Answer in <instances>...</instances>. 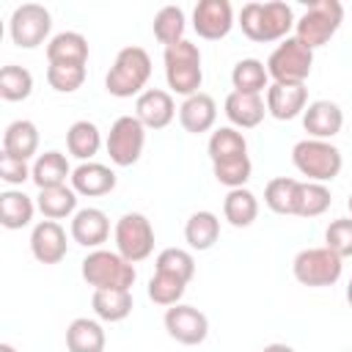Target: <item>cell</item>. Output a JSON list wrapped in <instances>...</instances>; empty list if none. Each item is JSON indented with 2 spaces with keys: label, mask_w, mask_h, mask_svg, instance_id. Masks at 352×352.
Segmentation results:
<instances>
[{
  "label": "cell",
  "mask_w": 352,
  "mask_h": 352,
  "mask_svg": "<svg viewBox=\"0 0 352 352\" xmlns=\"http://www.w3.org/2000/svg\"><path fill=\"white\" fill-rule=\"evenodd\" d=\"M297 25L289 3H245L239 11V28L250 41H283Z\"/></svg>",
  "instance_id": "6da1fadb"
},
{
  "label": "cell",
  "mask_w": 352,
  "mask_h": 352,
  "mask_svg": "<svg viewBox=\"0 0 352 352\" xmlns=\"http://www.w3.org/2000/svg\"><path fill=\"white\" fill-rule=\"evenodd\" d=\"M151 77V58L143 47H124L118 50L107 77H104V88L110 96L118 99H129V96H140L146 82Z\"/></svg>",
  "instance_id": "7a4b0ae2"
},
{
  "label": "cell",
  "mask_w": 352,
  "mask_h": 352,
  "mask_svg": "<svg viewBox=\"0 0 352 352\" xmlns=\"http://www.w3.org/2000/svg\"><path fill=\"white\" fill-rule=\"evenodd\" d=\"M80 272H82L85 283L94 286V292L96 289H126V292H132V283L138 278L132 261H126L118 250H104V248L91 250L82 258Z\"/></svg>",
  "instance_id": "3957f363"
},
{
  "label": "cell",
  "mask_w": 352,
  "mask_h": 352,
  "mask_svg": "<svg viewBox=\"0 0 352 352\" xmlns=\"http://www.w3.org/2000/svg\"><path fill=\"white\" fill-rule=\"evenodd\" d=\"M165 80H168V88L179 96H192L198 94L201 82H204V69H201V50L198 44L182 38L179 44H170L165 47Z\"/></svg>",
  "instance_id": "277c9868"
},
{
  "label": "cell",
  "mask_w": 352,
  "mask_h": 352,
  "mask_svg": "<svg viewBox=\"0 0 352 352\" xmlns=\"http://www.w3.org/2000/svg\"><path fill=\"white\" fill-rule=\"evenodd\" d=\"M292 162L294 168L308 176V182H333L338 173H341V165H344V157H341V148L333 146L330 140H316V138H305L300 143H294L292 148Z\"/></svg>",
  "instance_id": "5b68a950"
},
{
  "label": "cell",
  "mask_w": 352,
  "mask_h": 352,
  "mask_svg": "<svg viewBox=\"0 0 352 352\" xmlns=\"http://www.w3.org/2000/svg\"><path fill=\"white\" fill-rule=\"evenodd\" d=\"M344 22V6L338 0H314L294 25V38L308 50L324 47Z\"/></svg>",
  "instance_id": "8992f818"
},
{
  "label": "cell",
  "mask_w": 352,
  "mask_h": 352,
  "mask_svg": "<svg viewBox=\"0 0 352 352\" xmlns=\"http://www.w3.org/2000/svg\"><path fill=\"white\" fill-rule=\"evenodd\" d=\"M341 270H344V258L324 245L322 248H305L292 261L294 280L302 286H311V289L333 286L341 278Z\"/></svg>",
  "instance_id": "52a82bcc"
},
{
  "label": "cell",
  "mask_w": 352,
  "mask_h": 352,
  "mask_svg": "<svg viewBox=\"0 0 352 352\" xmlns=\"http://www.w3.org/2000/svg\"><path fill=\"white\" fill-rule=\"evenodd\" d=\"M314 66V50H308L300 38L289 36L283 38L272 55L267 58V72L275 82H292V85H305L308 74Z\"/></svg>",
  "instance_id": "ba28073f"
},
{
  "label": "cell",
  "mask_w": 352,
  "mask_h": 352,
  "mask_svg": "<svg viewBox=\"0 0 352 352\" xmlns=\"http://www.w3.org/2000/svg\"><path fill=\"white\" fill-rule=\"evenodd\" d=\"M113 236H116V250L126 261H132V264L148 258L151 250H154V228H151V220L146 214H140V212L121 214L118 223H116Z\"/></svg>",
  "instance_id": "9c48e42d"
},
{
  "label": "cell",
  "mask_w": 352,
  "mask_h": 352,
  "mask_svg": "<svg viewBox=\"0 0 352 352\" xmlns=\"http://www.w3.org/2000/svg\"><path fill=\"white\" fill-rule=\"evenodd\" d=\"M107 154L113 165L129 168L140 160L143 146H146V126L138 121V116H118L107 132Z\"/></svg>",
  "instance_id": "30bf717a"
},
{
  "label": "cell",
  "mask_w": 352,
  "mask_h": 352,
  "mask_svg": "<svg viewBox=\"0 0 352 352\" xmlns=\"http://www.w3.org/2000/svg\"><path fill=\"white\" fill-rule=\"evenodd\" d=\"M52 28V16L41 3H22L14 8L11 19H8V33L11 41L22 50H33L38 44L47 41Z\"/></svg>",
  "instance_id": "8fae6325"
},
{
  "label": "cell",
  "mask_w": 352,
  "mask_h": 352,
  "mask_svg": "<svg viewBox=\"0 0 352 352\" xmlns=\"http://www.w3.org/2000/svg\"><path fill=\"white\" fill-rule=\"evenodd\" d=\"M165 330L173 341L184 344V346H195L204 344L209 336V319L204 311H198L195 305H170L165 311Z\"/></svg>",
  "instance_id": "7c38bea8"
},
{
  "label": "cell",
  "mask_w": 352,
  "mask_h": 352,
  "mask_svg": "<svg viewBox=\"0 0 352 352\" xmlns=\"http://www.w3.org/2000/svg\"><path fill=\"white\" fill-rule=\"evenodd\" d=\"M192 28L206 41H220L234 28V8L228 0H201L192 8Z\"/></svg>",
  "instance_id": "4fadbf2b"
},
{
  "label": "cell",
  "mask_w": 352,
  "mask_h": 352,
  "mask_svg": "<svg viewBox=\"0 0 352 352\" xmlns=\"http://www.w3.org/2000/svg\"><path fill=\"white\" fill-rule=\"evenodd\" d=\"M69 250V242H66V231L58 220H41L33 226L30 231V253L36 261L41 264H58L63 261Z\"/></svg>",
  "instance_id": "5bb4252c"
},
{
  "label": "cell",
  "mask_w": 352,
  "mask_h": 352,
  "mask_svg": "<svg viewBox=\"0 0 352 352\" xmlns=\"http://www.w3.org/2000/svg\"><path fill=\"white\" fill-rule=\"evenodd\" d=\"M135 116L146 129H165L176 116L173 96L162 88H146L135 99Z\"/></svg>",
  "instance_id": "9a60e30c"
},
{
  "label": "cell",
  "mask_w": 352,
  "mask_h": 352,
  "mask_svg": "<svg viewBox=\"0 0 352 352\" xmlns=\"http://www.w3.org/2000/svg\"><path fill=\"white\" fill-rule=\"evenodd\" d=\"M302 126L308 132V138H316V140H330L341 132L344 126V113L336 102L330 99H316V102H308L305 113H302Z\"/></svg>",
  "instance_id": "2e32d148"
},
{
  "label": "cell",
  "mask_w": 352,
  "mask_h": 352,
  "mask_svg": "<svg viewBox=\"0 0 352 352\" xmlns=\"http://www.w3.org/2000/svg\"><path fill=\"white\" fill-rule=\"evenodd\" d=\"M308 107V88L292 82H272L267 88V113L278 121H292Z\"/></svg>",
  "instance_id": "e0dca14e"
},
{
  "label": "cell",
  "mask_w": 352,
  "mask_h": 352,
  "mask_svg": "<svg viewBox=\"0 0 352 352\" xmlns=\"http://www.w3.org/2000/svg\"><path fill=\"white\" fill-rule=\"evenodd\" d=\"M69 234L77 245L82 248H99L102 242H107L110 236V220L102 209L96 206H85V209H77L72 214V226H69Z\"/></svg>",
  "instance_id": "ac0fdd59"
},
{
  "label": "cell",
  "mask_w": 352,
  "mask_h": 352,
  "mask_svg": "<svg viewBox=\"0 0 352 352\" xmlns=\"http://www.w3.org/2000/svg\"><path fill=\"white\" fill-rule=\"evenodd\" d=\"M72 187L77 195H88V198L107 195L116 190V173L102 162H80L72 170Z\"/></svg>",
  "instance_id": "d6986e66"
},
{
  "label": "cell",
  "mask_w": 352,
  "mask_h": 352,
  "mask_svg": "<svg viewBox=\"0 0 352 352\" xmlns=\"http://www.w3.org/2000/svg\"><path fill=\"white\" fill-rule=\"evenodd\" d=\"M226 116L236 129H253L267 116V102L261 94H239L231 91L226 96Z\"/></svg>",
  "instance_id": "ffe728a7"
},
{
  "label": "cell",
  "mask_w": 352,
  "mask_h": 352,
  "mask_svg": "<svg viewBox=\"0 0 352 352\" xmlns=\"http://www.w3.org/2000/svg\"><path fill=\"white\" fill-rule=\"evenodd\" d=\"M217 121V104L209 94L198 91L192 96H187L182 104H179V124L192 132V135H201V132H209Z\"/></svg>",
  "instance_id": "44dd1931"
},
{
  "label": "cell",
  "mask_w": 352,
  "mask_h": 352,
  "mask_svg": "<svg viewBox=\"0 0 352 352\" xmlns=\"http://www.w3.org/2000/svg\"><path fill=\"white\" fill-rule=\"evenodd\" d=\"M47 60L50 63H69V66H85L88 60V38L77 30L55 33L47 41Z\"/></svg>",
  "instance_id": "7402d4cb"
},
{
  "label": "cell",
  "mask_w": 352,
  "mask_h": 352,
  "mask_svg": "<svg viewBox=\"0 0 352 352\" xmlns=\"http://www.w3.org/2000/svg\"><path fill=\"white\" fill-rule=\"evenodd\" d=\"M3 151L19 160H30L38 151V126L28 118H16L3 132Z\"/></svg>",
  "instance_id": "603a6c76"
},
{
  "label": "cell",
  "mask_w": 352,
  "mask_h": 352,
  "mask_svg": "<svg viewBox=\"0 0 352 352\" xmlns=\"http://www.w3.org/2000/svg\"><path fill=\"white\" fill-rule=\"evenodd\" d=\"M30 179H33V184H36L38 190L66 184V179H72V168H69L66 154H60V151H55V148L38 154L36 162H33V173H30Z\"/></svg>",
  "instance_id": "cb8c5ba5"
},
{
  "label": "cell",
  "mask_w": 352,
  "mask_h": 352,
  "mask_svg": "<svg viewBox=\"0 0 352 352\" xmlns=\"http://www.w3.org/2000/svg\"><path fill=\"white\" fill-rule=\"evenodd\" d=\"M104 330L96 319L80 316L66 327V346L69 352H104Z\"/></svg>",
  "instance_id": "d4e9b609"
},
{
  "label": "cell",
  "mask_w": 352,
  "mask_h": 352,
  "mask_svg": "<svg viewBox=\"0 0 352 352\" xmlns=\"http://www.w3.org/2000/svg\"><path fill=\"white\" fill-rule=\"evenodd\" d=\"M91 305L102 322H121L132 314L135 300H132V292L126 289H96L91 297Z\"/></svg>",
  "instance_id": "484cf974"
},
{
  "label": "cell",
  "mask_w": 352,
  "mask_h": 352,
  "mask_svg": "<svg viewBox=\"0 0 352 352\" xmlns=\"http://www.w3.org/2000/svg\"><path fill=\"white\" fill-rule=\"evenodd\" d=\"M36 209L44 214V220H63L77 212V192L74 187H47L36 195Z\"/></svg>",
  "instance_id": "4316f807"
},
{
  "label": "cell",
  "mask_w": 352,
  "mask_h": 352,
  "mask_svg": "<svg viewBox=\"0 0 352 352\" xmlns=\"http://www.w3.org/2000/svg\"><path fill=\"white\" fill-rule=\"evenodd\" d=\"M102 146V132L94 121L82 118V121H74L69 129H66V148L72 157L82 160V162H91V157L99 151Z\"/></svg>",
  "instance_id": "83f0119b"
},
{
  "label": "cell",
  "mask_w": 352,
  "mask_h": 352,
  "mask_svg": "<svg viewBox=\"0 0 352 352\" xmlns=\"http://www.w3.org/2000/svg\"><path fill=\"white\" fill-rule=\"evenodd\" d=\"M223 217H226L234 228H248V226H253V220L258 217V198H256L248 187L228 190V195H226V201H223Z\"/></svg>",
  "instance_id": "f1b7e54d"
},
{
  "label": "cell",
  "mask_w": 352,
  "mask_h": 352,
  "mask_svg": "<svg viewBox=\"0 0 352 352\" xmlns=\"http://www.w3.org/2000/svg\"><path fill=\"white\" fill-rule=\"evenodd\" d=\"M220 236V220L214 212H192L184 223V239L192 250H209Z\"/></svg>",
  "instance_id": "f546056e"
},
{
  "label": "cell",
  "mask_w": 352,
  "mask_h": 352,
  "mask_svg": "<svg viewBox=\"0 0 352 352\" xmlns=\"http://www.w3.org/2000/svg\"><path fill=\"white\" fill-rule=\"evenodd\" d=\"M36 204L30 195H25L22 190H6L0 192V223L11 231L25 228L33 220Z\"/></svg>",
  "instance_id": "4dcf8cb0"
},
{
  "label": "cell",
  "mask_w": 352,
  "mask_h": 352,
  "mask_svg": "<svg viewBox=\"0 0 352 352\" xmlns=\"http://www.w3.org/2000/svg\"><path fill=\"white\" fill-rule=\"evenodd\" d=\"M231 85L239 94H261L270 88V72L258 58H242L231 69Z\"/></svg>",
  "instance_id": "1f68e13d"
},
{
  "label": "cell",
  "mask_w": 352,
  "mask_h": 352,
  "mask_svg": "<svg viewBox=\"0 0 352 352\" xmlns=\"http://www.w3.org/2000/svg\"><path fill=\"white\" fill-rule=\"evenodd\" d=\"M333 195L327 190V184L319 182H300L297 187V204H294V214L297 217H319L330 209Z\"/></svg>",
  "instance_id": "d6a6232c"
},
{
  "label": "cell",
  "mask_w": 352,
  "mask_h": 352,
  "mask_svg": "<svg viewBox=\"0 0 352 352\" xmlns=\"http://www.w3.org/2000/svg\"><path fill=\"white\" fill-rule=\"evenodd\" d=\"M206 148H209V160L212 162H223V160L248 154V140L236 126H220V129L212 132Z\"/></svg>",
  "instance_id": "836d02e7"
},
{
  "label": "cell",
  "mask_w": 352,
  "mask_h": 352,
  "mask_svg": "<svg viewBox=\"0 0 352 352\" xmlns=\"http://www.w3.org/2000/svg\"><path fill=\"white\" fill-rule=\"evenodd\" d=\"M184 11L179 6H162L157 14H154V22H151V30L157 36L160 44L170 47V44H179L184 38Z\"/></svg>",
  "instance_id": "e575fe53"
},
{
  "label": "cell",
  "mask_w": 352,
  "mask_h": 352,
  "mask_svg": "<svg viewBox=\"0 0 352 352\" xmlns=\"http://www.w3.org/2000/svg\"><path fill=\"white\" fill-rule=\"evenodd\" d=\"M297 179L289 176H275L267 182L264 187V204L275 212V214H294V204H297Z\"/></svg>",
  "instance_id": "d590c367"
},
{
  "label": "cell",
  "mask_w": 352,
  "mask_h": 352,
  "mask_svg": "<svg viewBox=\"0 0 352 352\" xmlns=\"http://www.w3.org/2000/svg\"><path fill=\"white\" fill-rule=\"evenodd\" d=\"M154 272H165V275H173L184 283L192 280L195 275V258L190 250L184 248H165L157 253V261H154Z\"/></svg>",
  "instance_id": "8d00e7d4"
},
{
  "label": "cell",
  "mask_w": 352,
  "mask_h": 352,
  "mask_svg": "<svg viewBox=\"0 0 352 352\" xmlns=\"http://www.w3.org/2000/svg\"><path fill=\"white\" fill-rule=\"evenodd\" d=\"M33 94V74L25 66L8 63L0 69V96L6 102H22Z\"/></svg>",
  "instance_id": "74e56055"
},
{
  "label": "cell",
  "mask_w": 352,
  "mask_h": 352,
  "mask_svg": "<svg viewBox=\"0 0 352 352\" xmlns=\"http://www.w3.org/2000/svg\"><path fill=\"white\" fill-rule=\"evenodd\" d=\"M184 289H187L184 280H179L173 275H165V272H154L151 280H148V300L157 302V305L170 308V305H179L182 302Z\"/></svg>",
  "instance_id": "f35d334b"
},
{
  "label": "cell",
  "mask_w": 352,
  "mask_h": 352,
  "mask_svg": "<svg viewBox=\"0 0 352 352\" xmlns=\"http://www.w3.org/2000/svg\"><path fill=\"white\" fill-rule=\"evenodd\" d=\"M250 157L242 154V157H231V160H223V162H212V173L214 179L228 187V190H236V187H245V182L250 179Z\"/></svg>",
  "instance_id": "ab89813d"
},
{
  "label": "cell",
  "mask_w": 352,
  "mask_h": 352,
  "mask_svg": "<svg viewBox=\"0 0 352 352\" xmlns=\"http://www.w3.org/2000/svg\"><path fill=\"white\" fill-rule=\"evenodd\" d=\"M47 82L58 94H74L85 82V66H69V63H50L47 66Z\"/></svg>",
  "instance_id": "60d3db41"
},
{
  "label": "cell",
  "mask_w": 352,
  "mask_h": 352,
  "mask_svg": "<svg viewBox=\"0 0 352 352\" xmlns=\"http://www.w3.org/2000/svg\"><path fill=\"white\" fill-rule=\"evenodd\" d=\"M324 248L338 253L341 258L352 256V217H338L324 231Z\"/></svg>",
  "instance_id": "b9f144b4"
},
{
  "label": "cell",
  "mask_w": 352,
  "mask_h": 352,
  "mask_svg": "<svg viewBox=\"0 0 352 352\" xmlns=\"http://www.w3.org/2000/svg\"><path fill=\"white\" fill-rule=\"evenodd\" d=\"M33 168H28V160L11 157V154H0V179L8 184H22L25 179H30Z\"/></svg>",
  "instance_id": "7bdbcfd3"
},
{
  "label": "cell",
  "mask_w": 352,
  "mask_h": 352,
  "mask_svg": "<svg viewBox=\"0 0 352 352\" xmlns=\"http://www.w3.org/2000/svg\"><path fill=\"white\" fill-rule=\"evenodd\" d=\"M261 352H294V346H289V344H278V341H275V344H267Z\"/></svg>",
  "instance_id": "ee69618b"
},
{
  "label": "cell",
  "mask_w": 352,
  "mask_h": 352,
  "mask_svg": "<svg viewBox=\"0 0 352 352\" xmlns=\"http://www.w3.org/2000/svg\"><path fill=\"white\" fill-rule=\"evenodd\" d=\"M346 302H349V308H352V280H349V286H346Z\"/></svg>",
  "instance_id": "f6af8a7d"
},
{
  "label": "cell",
  "mask_w": 352,
  "mask_h": 352,
  "mask_svg": "<svg viewBox=\"0 0 352 352\" xmlns=\"http://www.w3.org/2000/svg\"><path fill=\"white\" fill-rule=\"evenodd\" d=\"M0 352H16L11 344H0Z\"/></svg>",
  "instance_id": "bcb514c9"
},
{
  "label": "cell",
  "mask_w": 352,
  "mask_h": 352,
  "mask_svg": "<svg viewBox=\"0 0 352 352\" xmlns=\"http://www.w3.org/2000/svg\"><path fill=\"white\" fill-rule=\"evenodd\" d=\"M346 209H349V214H352V192H349V198H346Z\"/></svg>",
  "instance_id": "7dc6e473"
},
{
  "label": "cell",
  "mask_w": 352,
  "mask_h": 352,
  "mask_svg": "<svg viewBox=\"0 0 352 352\" xmlns=\"http://www.w3.org/2000/svg\"><path fill=\"white\" fill-rule=\"evenodd\" d=\"M349 352H352V349H349Z\"/></svg>",
  "instance_id": "c3c4849f"
}]
</instances>
